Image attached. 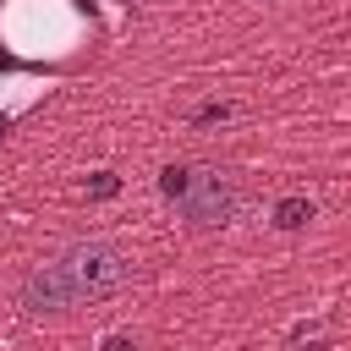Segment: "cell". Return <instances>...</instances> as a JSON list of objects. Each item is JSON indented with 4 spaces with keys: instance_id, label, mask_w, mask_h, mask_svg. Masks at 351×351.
Instances as JSON below:
<instances>
[{
    "instance_id": "cell-7",
    "label": "cell",
    "mask_w": 351,
    "mask_h": 351,
    "mask_svg": "<svg viewBox=\"0 0 351 351\" xmlns=\"http://www.w3.org/2000/svg\"><path fill=\"white\" fill-rule=\"evenodd\" d=\"M99 351H137V346H132V335H104Z\"/></svg>"
},
{
    "instance_id": "cell-8",
    "label": "cell",
    "mask_w": 351,
    "mask_h": 351,
    "mask_svg": "<svg viewBox=\"0 0 351 351\" xmlns=\"http://www.w3.org/2000/svg\"><path fill=\"white\" fill-rule=\"evenodd\" d=\"M5 132H11V115H5V110H0V137H5Z\"/></svg>"
},
{
    "instance_id": "cell-6",
    "label": "cell",
    "mask_w": 351,
    "mask_h": 351,
    "mask_svg": "<svg viewBox=\"0 0 351 351\" xmlns=\"http://www.w3.org/2000/svg\"><path fill=\"white\" fill-rule=\"evenodd\" d=\"M230 115V104H203L197 115H192V126H208V121H225Z\"/></svg>"
},
{
    "instance_id": "cell-1",
    "label": "cell",
    "mask_w": 351,
    "mask_h": 351,
    "mask_svg": "<svg viewBox=\"0 0 351 351\" xmlns=\"http://www.w3.org/2000/svg\"><path fill=\"white\" fill-rule=\"evenodd\" d=\"M126 280H132V252L110 236H88V241H71L55 258L33 263L16 296L27 313H71V307H88V302L121 291Z\"/></svg>"
},
{
    "instance_id": "cell-2",
    "label": "cell",
    "mask_w": 351,
    "mask_h": 351,
    "mask_svg": "<svg viewBox=\"0 0 351 351\" xmlns=\"http://www.w3.org/2000/svg\"><path fill=\"white\" fill-rule=\"evenodd\" d=\"M236 203H241V186H236L230 170H219V165H186V186H181L176 208H181V219H186L192 230H219V225H230Z\"/></svg>"
},
{
    "instance_id": "cell-3",
    "label": "cell",
    "mask_w": 351,
    "mask_h": 351,
    "mask_svg": "<svg viewBox=\"0 0 351 351\" xmlns=\"http://www.w3.org/2000/svg\"><path fill=\"white\" fill-rule=\"evenodd\" d=\"M307 219H313V203H307V197H280V203H274V225H280V230H302Z\"/></svg>"
},
{
    "instance_id": "cell-5",
    "label": "cell",
    "mask_w": 351,
    "mask_h": 351,
    "mask_svg": "<svg viewBox=\"0 0 351 351\" xmlns=\"http://www.w3.org/2000/svg\"><path fill=\"white\" fill-rule=\"evenodd\" d=\"M115 192H121V176H115V170H93L88 197H115Z\"/></svg>"
},
{
    "instance_id": "cell-4",
    "label": "cell",
    "mask_w": 351,
    "mask_h": 351,
    "mask_svg": "<svg viewBox=\"0 0 351 351\" xmlns=\"http://www.w3.org/2000/svg\"><path fill=\"white\" fill-rule=\"evenodd\" d=\"M181 186H186V165H165V170H159V192L176 203V197H181Z\"/></svg>"
}]
</instances>
